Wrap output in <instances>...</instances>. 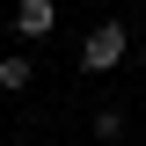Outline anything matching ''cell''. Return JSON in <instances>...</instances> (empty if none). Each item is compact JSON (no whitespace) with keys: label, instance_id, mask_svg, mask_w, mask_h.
I'll use <instances>...</instances> for the list:
<instances>
[{"label":"cell","instance_id":"obj_1","mask_svg":"<svg viewBox=\"0 0 146 146\" xmlns=\"http://www.w3.org/2000/svg\"><path fill=\"white\" fill-rule=\"evenodd\" d=\"M124 58H131V29L117 15H102L88 36H80V73H117Z\"/></svg>","mask_w":146,"mask_h":146},{"label":"cell","instance_id":"obj_2","mask_svg":"<svg viewBox=\"0 0 146 146\" xmlns=\"http://www.w3.org/2000/svg\"><path fill=\"white\" fill-rule=\"evenodd\" d=\"M58 29V0H15V36L22 44H44Z\"/></svg>","mask_w":146,"mask_h":146},{"label":"cell","instance_id":"obj_3","mask_svg":"<svg viewBox=\"0 0 146 146\" xmlns=\"http://www.w3.org/2000/svg\"><path fill=\"white\" fill-rule=\"evenodd\" d=\"M29 80H36V58L29 51H7V58H0V88H7V95H22Z\"/></svg>","mask_w":146,"mask_h":146},{"label":"cell","instance_id":"obj_4","mask_svg":"<svg viewBox=\"0 0 146 146\" xmlns=\"http://www.w3.org/2000/svg\"><path fill=\"white\" fill-rule=\"evenodd\" d=\"M88 131H95V139H102V146H117V139H124V131H131V117H124V110H95V117H88Z\"/></svg>","mask_w":146,"mask_h":146},{"label":"cell","instance_id":"obj_5","mask_svg":"<svg viewBox=\"0 0 146 146\" xmlns=\"http://www.w3.org/2000/svg\"><path fill=\"white\" fill-rule=\"evenodd\" d=\"M131 58H139V73H146V44H131Z\"/></svg>","mask_w":146,"mask_h":146}]
</instances>
